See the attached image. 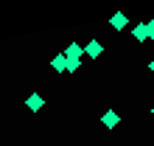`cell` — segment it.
Returning <instances> with one entry per match:
<instances>
[{"label":"cell","instance_id":"6","mask_svg":"<svg viewBox=\"0 0 154 146\" xmlns=\"http://www.w3.org/2000/svg\"><path fill=\"white\" fill-rule=\"evenodd\" d=\"M134 36H137L140 42H143V40H149V34H146V25H137V28H134Z\"/></svg>","mask_w":154,"mask_h":146},{"label":"cell","instance_id":"1","mask_svg":"<svg viewBox=\"0 0 154 146\" xmlns=\"http://www.w3.org/2000/svg\"><path fill=\"white\" fill-rule=\"evenodd\" d=\"M39 107H42V96H39V93H31V96H28V110L37 113Z\"/></svg>","mask_w":154,"mask_h":146},{"label":"cell","instance_id":"3","mask_svg":"<svg viewBox=\"0 0 154 146\" xmlns=\"http://www.w3.org/2000/svg\"><path fill=\"white\" fill-rule=\"evenodd\" d=\"M84 51L90 53V56H98V53H101V42H95V40H93V42H90V45H87Z\"/></svg>","mask_w":154,"mask_h":146},{"label":"cell","instance_id":"5","mask_svg":"<svg viewBox=\"0 0 154 146\" xmlns=\"http://www.w3.org/2000/svg\"><path fill=\"white\" fill-rule=\"evenodd\" d=\"M118 121H121V118H118V113H106V115H104V124H106V126H115Z\"/></svg>","mask_w":154,"mask_h":146},{"label":"cell","instance_id":"4","mask_svg":"<svg viewBox=\"0 0 154 146\" xmlns=\"http://www.w3.org/2000/svg\"><path fill=\"white\" fill-rule=\"evenodd\" d=\"M79 53H81V48H79V45H70V48H67V56H70V62H79Z\"/></svg>","mask_w":154,"mask_h":146},{"label":"cell","instance_id":"7","mask_svg":"<svg viewBox=\"0 0 154 146\" xmlns=\"http://www.w3.org/2000/svg\"><path fill=\"white\" fill-rule=\"evenodd\" d=\"M112 25H115V28H123V25H126V20H123V17H115V20H112Z\"/></svg>","mask_w":154,"mask_h":146},{"label":"cell","instance_id":"2","mask_svg":"<svg viewBox=\"0 0 154 146\" xmlns=\"http://www.w3.org/2000/svg\"><path fill=\"white\" fill-rule=\"evenodd\" d=\"M53 70H59V73L67 70V56H62V53H59V56L53 59Z\"/></svg>","mask_w":154,"mask_h":146},{"label":"cell","instance_id":"9","mask_svg":"<svg viewBox=\"0 0 154 146\" xmlns=\"http://www.w3.org/2000/svg\"><path fill=\"white\" fill-rule=\"evenodd\" d=\"M149 68H151V73H154V62H151V65H149Z\"/></svg>","mask_w":154,"mask_h":146},{"label":"cell","instance_id":"8","mask_svg":"<svg viewBox=\"0 0 154 146\" xmlns=\"http://www.w3.org/2000/svg\"><path fill=\"white\" fill-rule=\"evenodd\" d=\"M146 34H149V40L154 36V23H146Z\"/></svg>","mask_w":154,"mask_h":146}]
</instances>
